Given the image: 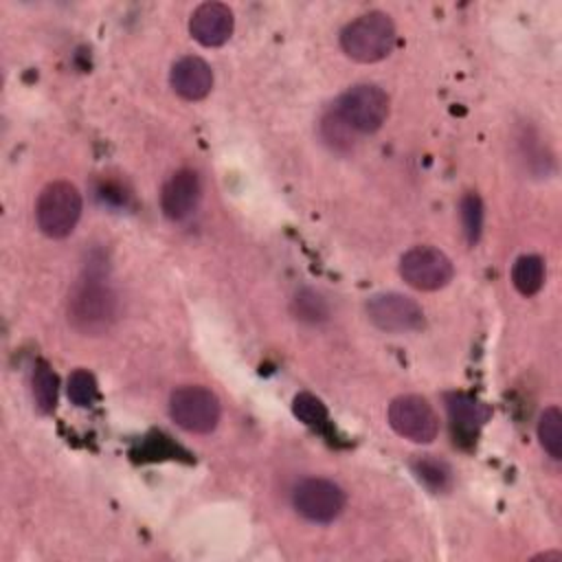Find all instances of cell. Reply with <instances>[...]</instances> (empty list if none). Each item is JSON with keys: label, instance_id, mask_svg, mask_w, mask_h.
<instances>
[{"label": "cell", "instance_id": "obj_1", "mask_svg": "<svg viewBox=\"0 0 562 562\" xmlns=\"http://www.w3.org/2000/svg\"><path fill=\"white\" fill-rule=\"evenodd\" d=\"M119 318V296L101 272L88 270L68 294V323L83 336H101Z\"/></svg>", "mask_w": 562, "mask_h": 562}, {"label": "cell", "instance_id": "obj_2", "mask_svg": "<svg viewBox=\"0 0 562 562\" xmlns=\"http://www.w3.org/2000/svg\"><path fill=\"white\" fill-rule=\"evenodd\" d=\"M397 42L393 20L384 11H369L351 20L340 33V48L358 64H375L391 55Z\"/></svg>", "mask_w": 562, "mask_h": 562}, {"label": "cell", "instance_id": "obj_3", "mask_svg": "<svg viewBox=\"0 0 562 562\" xmlns=\"http://www.w3.org/2000/svg\"><path fill=\"white\" fill-rule=\"evenodd\" d=\"M81 217V193L68 180H55L42 189L35 202L37 228L53 239L68 237Z\"/></svg>", "mask_w": 562, "mask_h": 562}, {"label": "cell", "instance_id": "obj_4", "mask_svg": "<svg viewBox=\"0 0 562 562\" xmlns=\"http://www.w3.org/2000/svg\"><path fill=\"white\" fill-rule=\"evenodd\" d=\"M351 132L373 134L389 116V94L373 83H358L345 90L331 108Z\"/></svg>", "mask_w": 562, "mask_h": 562}, {"label": "cell", "instance_id": "obj_5", "mask_svg": "<svg viewBox=\"0 0 562 562\" xmlns=\"http://www.w3.org/2000/svg\"><path fill=\"white\" fill-rule=\"evenodd\" d=\"M169 417L187 432L209 435L220 424L222 406L211 389L200 384H187L171 393Z\"/></svg>", "mask_w": 562, "mask_h": 562}, {"label": "cell", "instance_id": "obj_6", "mask_svg": "<svg viewBox=\"0 0 562 562\" xmlns=\"http://www.w3.org/2000/svg\"><path fill=\"white\" fill-rule=\"evenodd\" d=\"M402 279L422 292H435L450 283L454 266L450 257L435 246H415L400 259Z\"/></svg>", "mask_w": 562, "mask_h": 562}, {"label": "cell", "instance_id": "obj_7", "mask_svg": "<svg viewBox=\"0 0 562 562\" xmlns=\"http://www.w3.org/2000/svg\"><path fill=\"white\" fill-rule=\"evenodd\" d=\"M345 503H347V496L342 487L321 476L303 479L292 492V505L296 514L318 525H327L336 520L345 509Z\"/></svg>", "mask_w": 562, "mask_h": 562}, {"label": "cell", "instance_id": "obj_8", "mask_svg": "<svg viewBox=\"0 0 562 562\" xmlns=\"http://www.w3.org/2000/svg\"><path fill=\"white\" fill-rule=\"evenodd\" d=\"M389 426L413 443H430L439 432V417L428 400L419 395H400L389 404Z\"/></svg>", "mask_w": 562, "mask_h": 562}, {"label": "cell", "instance_id": "obj_9", "mask_svg": "<svg viewBox=\"0 0 562 562\" xmlns=\"http://www.w3.org/2000/svg\"><path fill=\"white\" fill-rule=\"evenodd\" d=\"M369 321L389 334L417 331L424 327V310L411 296L400 292H382L373 294L367 301Z\"/></svg>", "mask_w": 562, "mask_h": 562}, {"label": "cell", "instance_id": "obj_10", "mask_svg": "<svg viewBox=\"0 0 562 562\" xmlns=\"http://www.w3.org/2000/svg\"><path fill=\"white\" fill-rule=\"evenodd\" d=\"M200 198V176L193 169H178L167 178V182L160 189V209L169 220L180 222L198 209Z\"/></svg>", "mask_w": 562, "mask_h": 562}, {"label": "cell", "instance_id": "obj_11", "mask_svg": "<svg viewBox=\"0 0 562 562\" xmlns=\"http://www.w3.org/2000/svg\"><path fill=\"white\" fill-rule=\"evenodd\" d=\"M233 26H235L233 11L228 9V4H222V2H202L191 13V20H189L191 37L206 48L226 44L228 37L233 35Z\"/></svg>", "mask_w": 562, "mask_h": 562}, {"label": "cell", "instance_id": "obj_12", "mask_svg": "<svg viewBox=\"0 0 562 562\" xmlns=\"http://www.w3.org/2000/svg\"><path fill=\"white\" fill-rule=\"evenodd\" d=\"M169 83L178 97L187 101H200L213 88V70L202 57L184 55L171 66Z\"/></svg>", "mask_w": 562, "mask_h": 562}, {"label": "cell", "instance_id": "obj_13", "mask_svg": "<svg viewBox=\"0 0 562 562\" xmlns=\"http://www.w3.org/2000/svg\"><path fill=\"white\" fill-rule=\"evenodd\" d=\"M448 406V417L454 430V437H459V441H472L479 432V428L487 422L490 417V408L479 402L472 395L465 393H452L446 400Z\"/></svg>", "mask_w": 562, "mask_h": 562}, {"label": "cell", "instance_id": "obj_14", "mask_svg": "<svg viewBox=\"0 0 562 562\" xmlns=\"http://www.w3.org/2000/svg\"><path fill=\"white\" fill-rule=\"evenodd\" d=\"M31 391H33V402L35 408L42 415H50L57 408V397H59V378L53 371V367L44 360H40L33 369L31 378Z\"/></svg>", "mask_w": 562, "mask_h": 562}, {"label": "cell", "instance_id": "obj_15", "mask_svg": "<svg viewBox=\"0 0 562 562\" xmlns=\"http://www.w3.org/2000/svg\"><path fill=\"white\" fill-rule=\"evenodd\" d=\"M512 283L522 296H533L544 283V261L538 255H522L512 266Z\"/></svg>", "mask_w": 562, "mask_h": 562}, {"label": "cell", "instance_id": "obj_16", "mask_svg": "<svg viewBox=\"0 0 562 562\" xmlns=\"http://www.w3.org/2000/svg\"><path fill=\"white\" fill-rule=\"evenodd\" d=\"M538 439L551 459H562V413L558 406L542 411L538 419Z\"/></svg>", "mask_w": 562, "mask_h": 562}, {"label": "cell", "instance_id": "obj_17", "mask_svg": "<svg viewBox=\"0 0 562 562\" xmlns=\"http://www.w3.org/2000/svg\"><path fill=\"white\" fill-rule=\"evenodd\" d=\"M459 215H461V226L465 233V239L470 246H474L481 237L483 228V202L476 193H465L459 204Z\"/></svg>", "mask_w": 562, "mask_h": 562}, {"label": "cell", "instance_id": "obj_18", "mask_svg": "<svg viewBox=\"0 0 562 562\" xmlns=\"http://www.w3.org/2000/svg\"><path fill=\"white\" fill-rule=\"evenodd\" d=\"M68 397L79 408H90L99 397V386L88 369H77L68 378Z\"/></svg>", "mask_w": 562, "mask_h": 562}, {"label": "cell", "instance_id": "obj_19", "mask_svg": "<svg viewBox=\"0 0 562 562\" xmlns=\"http://www.w3.org/2000/svg\"><path fill=\"white\" fill-rule=\"evenodd\" d=\"M292 310H294L296 318H299V321H305V323H321V321H325L327 314H329V307H327L325 299H323L318 292L310 290V288H303V290L294 296Z\"/></svg>", "mask_w": 562, "mask_h": 562}, {"label": "cell", "instance_id": "obj_20", "mask_svg": "<svg viewBox=\"0 0 562 562\" xmlns=\"http://www.w3.org/2000/svg\"><path fill=\"white\" fill-rule=\"evenodd\" d=\"M292 413L305 424V426H312V428H318L327 422V408L325 404L312 395V393H299L292 402Z\"/></svg>", "mask_w": 562, "mask_h": 562}, {"label": "cell", "instance_id": "obj_21", "mask_svg": "<svg viewBox=\"0 0 562 562\" xmlns=\"http://www.w3.org/2000/svg\"><path fill=\"white\" fill-rule=\"evenodd\" d=\"M415 472L432 490H443L448 485V481H450L448 465L437 461V459H419L415 463Z\"/></svg>", "mask_w": 562, "mask_h": 562}, {"label": "cell", "instance_id": "obj_22", "mask_svg": "<svg viewBox=\"0 0 562 562\" xmlns=\"http://www.w3.org/2000/svg\"><path fill=\"white\" fill-rule=\"evenodd\" d=\"M351 130L347 127V123L334 112L329 110L323 119V136L331 143V145H349L351 143Z\"/></svg>", "mask_w": 562, "mask_h": 562}]
</instances>
